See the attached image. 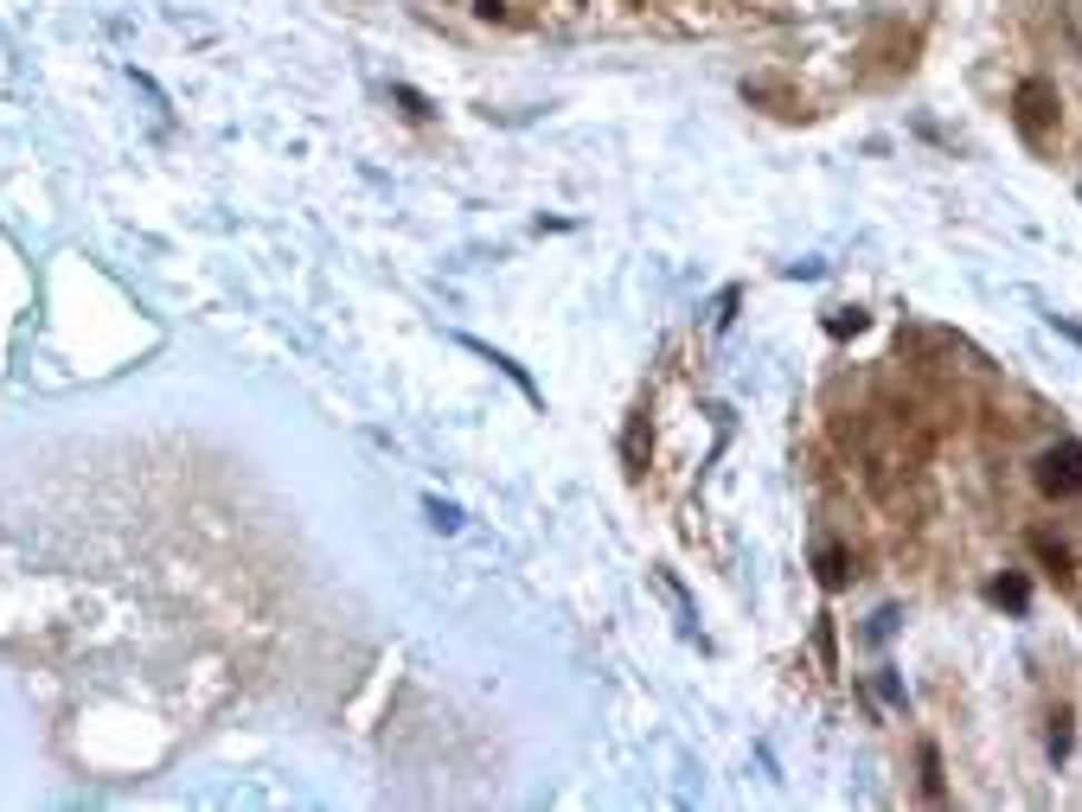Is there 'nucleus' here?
<instances>
[{"mask_svg":"<svg viewBox=\"0 0 1082 812\" xmlns=\"http://www.w3.org/2000/svg\"><path fill=\"white\" fill-rule=\"evenodd\" d=\"M1037 486H1044L1051 499H1076L1082 493V448L1076 442H1056V448L1037 455Z\"/></svg>","mask_w":1082,"mask_h":812,"instance_id":"nucleus-1","label":"nucleus"},{"mask_svg":"<svg viewBox=\"0 0 1082 812\" xmlns=\"http://www.w3.org/2000/svg\"><path fill=\"white\" fill-rule=\"evenodd\" d=\"M1019 122H1025V135H1044L1056 122V90L1044 77H1025L1019 83Z\"/></svg>","mask_w":1082,"mask_h":812,"instance_id":"nucleus-2","label":"nucleus"},{"mask_svg":"<svg viewBox=\"0 0 1082 812\" xmlns=\"http://www.w3.org/2000/svg\"><path fill=\"white\" fill-rule=\"evenodd\" d=\"M1031 551H1037V557L1051 563L1056 576H1070V551H1063V544H1056V537H1044V532H1037V537H1031Z\"/></svg>","mask_w":1082,"mask_h":812,"instance_id":"nucleus-3","label":"nucleus"},{"mask_svg":"<svg viewBox=\"0 0 1082 812\" xmlns=\"http://www.w3.org/2000/svg\"><path fill=\"white\" fill-rule=\"evenodd\" d=\"M820 583L826 588H846V557H839V551H820Z\"/></svg>","mask_w":1082,"mask_h":812,"instance_id":"nucleus-4","label":"nucleus"},{"mask_svg":"<svg viewBox=\"0 0 1082 812\" xmlns=\"http://www.w3.org/2000/svg\"><path fill=\"white\" fill-rule=\"evenodd\" d=\"M993 602H1005V608H1025V583H1019V576H1000V583H993Z\"/></svg>","mask_w":1082,"mask_h":812,"instance_id":"nucleus-5","label":"nucleus"},{"mask_svg":"<svg viewBox=\"0 0 1082 812\" xmlns=\"http://www.w3.org/2000/svg\"><path fill=\"white\" fill-rule=\"evenodd\" d=\"M474 13H481V20H500V13H506V0H474Z\"/></svg>","mask_w":1082,"mask_h":812,"instance_id":"nucleus-6","label":"nucleus"}]
</instances>
